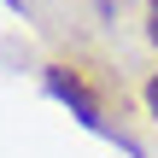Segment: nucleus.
Segmentation results:
<instances>
[{
  "label": "nucleus",
  "instance_id": "obj_1",
  "mask_svg": "<svg viewBox=\"0 0 158 158\" xmlns=\"http://www.w3.org/2000/svg\"><path fill=\"white\" fill-rule=\"evenodd\" d=\"M47 94L59 100V106H70V117L82 123V129H94V135H106V141H123L117 135V123L106 117V106H100V94L88 88V76L76 70V64H47ZM129 147V141H123ZM135 152V147H129Z\"/></svg>",
  "mask_w": 158,
  "mask_h": 158
},
{
  "label": "nucleus",
  "instance_id": "obj_2",
  "mask_svg": "<svg viewBox=\"0 0 158 158\" xmlns=\"http://www.w3.org/2000/svg\"><path fill=\"white\" fill-rule=\"evenodd\" d=\"M141 100H147V117H158V70L147 76V88H141Z\"/></svg>",
  "mask_w": 158,
  "mask_h": 158
},
{
  "label": "nucleus",
  "instance_id": "obj_3",
  "mask_svg": "<svg viewBox=\"0 0 158 158\" xmlns=\"http://www.w3.org/2000/svg\"><path fill=\"white\" fill-rule=\"evenodd\" d=\"M147 41L158 47V0H147Z\"/></svg>",
  "mask_w": 158,
  "mask_h": 158
}]
</instances>
